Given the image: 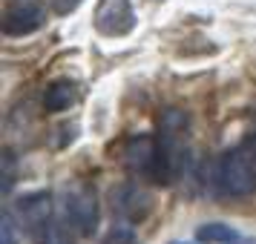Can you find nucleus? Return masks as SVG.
Here are the masks:
<instances>
[{"mask_svg": "<svg viewBox=\"0 0 256 244\" xmlns=\"http://www.w3.org/2000/svg\"><path fill=\"white\" fill-rule=\"evenodd\" d=\"M213 190L222 198H248L256 193V144H236L213 164Z\"/></svg>", "mask_w": 256, "mask_h": 244, "instance_id": "f257e3e1", "label": "nucleus"}, {"mask_svg": "<svg viewBox=\"0 0 256 244\" xmlns=\"http://www.w3.org/2000/svg\"><path fill=\"white\" fill-rule=\"evenodd\" d=\"M60 221L64 227L75 236H92L98 227V196L90 184L72 181L64 187V198H60Z\"/></svg>", "mask_w": 256, "mask_h": 244, "instance_id": "f03ea898", "label": "nucleus"}, {"mask_svg": "<svg viewBox=\"0 0 256 244\" xmlns=\"http://www.w3.org/2000/svg\"><path fill=\"white\" fill-rule=\"evenodd\" d=\"M46 14H49L46 3H40V0H18L3 14V35L6 37L35 35L38 29L46 26Z\"/></svg>", "mask_w": 256, "mask_h": 244, "instance_id": "7ed1b4c3", "label": "nucleus"}, {"mask_svg": "<svg viewBox=\"0 0 256 244\" xmlns=\"http://www.w3.org/2000/svg\"><path fill=\"white\" fill-rule=\"evenodd\" d=\"M95 29L104 37H127L136 29L132 0H101L95 9Z\"/></svg>", "mask_w": 256, "mask_h": 244, "instance_id": "20e7f679", "label": "nucleus"}, {"mask_svg": "<svg viewBox=\"0 0 256 244\" xmlns=\"http://www.w3.org/2000/svg\"><path fill=\"white\" fill-rule=\"evenodd\" d=\"M14 213L29 233H35L38 227H44L46 221H52V196L38 190V193H26V196L18 198L14 204Z\"/></svg>", "mask_w": 256, "mask_h": 244, "instance_id": "39448f33", "label": "nucleus"}, {"mask_svg": "<svg viewBox=\"0 0 256 244\" xmlns=\"http://www.w3.org/2000/svg\"><path fill=\"white\" fill-rule=\"evenodd\" d=\"M112 210H116L121 219H127L130 224L144 221V216L150 213V196L141 193L138 187H121L118 193H112Z\"/></svg>", "mask_w": 256, "mask_h": 244, "instance_id": "423d86ee", "label": "nucleus"}, {"mask_svg": "<svg viewBox=\"0 0 256 244\" xmlns=\"http://www.w3.org/2000/svg\"><path fill=\"white\" fill-rule=\"evenodd\" d=\"M78 104V83L70 81V78H58L46 86L44 92V109L46 112H66L70 106Z\"/></svg>", "mask_w": 256, "mask_h": 244, "instance_id": "0eeeda50", "label": "nucleus"}, {"mask_svg": "<svg viewBox=\"0 0 256 244\" xmlns=\"http://www.w3.org/2000/svg\"><path fill=\"white\" fill-rule=\"evenodd\" d=\"M236 239H239V233L230 224H222V221H208L196 230L198 244H233Z\"/></svg>", "mask_w": 256, "mask_h": 244, "instance_id": "6e6552de", "label": "nucleus"}, {"mask_svg": "<svg viewBox=\"0 0 256 244\" xmlns=\"http://www.w3.org/2000/svg\"><path fill=\"white\" fill-rule=\"evenodd\" d=\"M49 6V12L52 14H58V17H66V14L72 12H78V6H81L84 0H44Z\"/></svg>", "mask_w": 256, "mask_h": 244, "instance_id": "1a4fd4ad", "label": "nucleus"}, {"mask_svg": "<svg viewBox=\"0 0 256 244\" xmlns=\"http://www.w3.org/2000/svg\"><path fill=\"white\" fill-rule=\"evenodd\" d=\"M0 236H3V244H18V236H14V216H12V213H6V216H3Z\"/></svg>", "mask_w": 256, "mask_h": 244, "instance_id": "9d476101", "label": "nucleus"}, {"mask_svg": "<svg viewBox=\"0 0 256 244\" xmlns=\"http://www.w3.org/2000/svg\"><path fill=\"white\" fill-rule=\"evenodd\" d=\"M233 244H256V236H254V239H236Z\"/></svg>", "mask_w": 256, "mask_h": 244, "instance_id": "9b49d317", "label": "nucleus"}, {"mask_svg": "<svg viewBox=\"0 0 256 244\" xmlns=\"http://www.w3.org/2000/svg\"><path fill=\"white\" fill-rule=\"evenodd\" d=\"M170 244H187V242H170Z\"/></svg>", "mask_w": 256, "mask_h": 244, "instance_id": "f8f14e48", "label": "nucleus"}, {"mask_svg": "<svg viewBox=\"0 0 256 244\" xmlns=\"http://www.w3.org/2000/svg\"><path fill=\"white\" fill-rule=\"evenodd\" d=\"M254 144H256V129H254Z\"/></svg>", "mask_w": 256, "mask_h": 244, "instance_id": "ddd939ff", "label": "nucleus"}]
</instances>
